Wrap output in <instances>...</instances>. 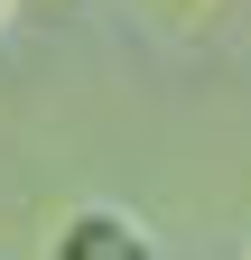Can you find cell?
I'll use <instances>...</instances> for the list:
<instances>
[{"instance_id":"2","label":"cell","mask_w":251,"mask_h":260,"mask_svg":"<svg viewBox=\"0 0 251 260\" xmlns=\"http://www.w3.org/2000/svg\"><path fill=\"white\" fill-rule=\"evenodd\" d=\"M0 10H10V0H0Z\"/></svg>"},{"instance_id":"1","label":"cell","mask_w":251,"mask_h":260,"mask_svg":"<svg viewBox=\"0 0 251 260\" xmlns=\"http://www.w3.org/2000/svg\"><path fill=\"white\" fill-rule=\"evenodd\" d=\"M47 260H159V233H149L131 205H75L56 223Z\"/></svg>"}]
</instances>
